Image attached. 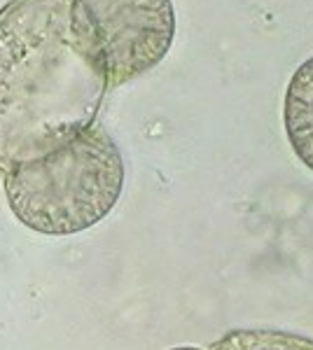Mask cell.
I'll return each mask as SVG.
<instances>
[{
	"instance_id": "obj_3",
	"label": "cell",
	"mask_w": 313,
	"mask_h": 350,
	"mask_svg": "<svg viewBox=\"0 0 313 350\" xmlns=\"http://www.w3.org/2000/svg\"><path fill=\"white\" fill-rule=\"evenodd\" d=\"M73 16L103 66L108 89L152 70L175 36L171 0H73Z\"/></svg>"
},
{
	"instance_id": "obj_5",
	"label": "cell",
	"mask_w": 313,
	"mask_h": 350,
	"mask_svg": "<svg viewBox=\"0 0 313 350\" xmlns=\"http://www.w3.org/2000/svg\"><path fill=\"white\" fill-rule=\"evenodd\" d=\"M210 350H313V341L278 329H236L215 341Z\"/></svg>"
},
{
	"instance_id": "obj_4",
	"label": "cell",
	"mask_w": 313,
	"mask_h": 350,
	"mask_svg": "<svg viewBox=\"0 0 313 350\" xmlns=\"http://www.w3.org/2000/svg\"><path fill=\"white\" fill-rule=\"evenodd\" d=\"M283 120L295 154L313 171V56L295 70L288 84Z\"/></svg>"
},
{
	"instance_id": "obj_1",
	"label": "cell",
	"mask_w": 313,
	"mask_h": 350,
	"mask_svg": "<svg viewBox=\"0 0 313 350\" xmlns=\"http://www.w3.org/2000/svg\"><path fill=\"white\" fill-rule=\"evenodd\" d=\"M105 89L73 0H10L0 10V171L92 126Z\"/></svg>"
},
{
	"instance_id": "obj_2",
	"label": "cell",
	"mask_w": 313,
	"mask_h": 350,
	"mask_svg": "<svg viewBox=\"0 0 313 350\" xmlns=\"http://www.w3.org/2000/svg\"><path fill=\"white\" fill-rule=\"evenodd\" d=\"M122 187V154L99 124L5 173V196L14 217L47 236L92 229L115 208Z\"/></svg>"
},
{
	"instance_id": "obj_6",
	"label": "cell",
	"mask_w": 313,
	"mask_h": 350,
	"mask_svg": "<svg viewBox=\"0 0 313 350\" xmlns=\"http://www.w3.org/2000/svg\"><path fill=\"white\" fill-rule=\"evenodd\" d=\"M171 350H206V348H195V346H180V348H171ZM210 350V348H208Z\"/></svg>"
}]
</instances>
